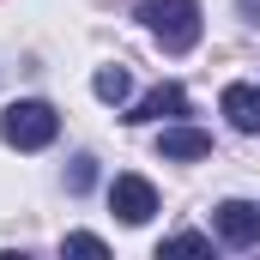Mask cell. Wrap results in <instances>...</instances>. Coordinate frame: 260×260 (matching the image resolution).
I'll return each instance as SVG.
<instances>
[{
	"instance_id": "obj_1",
	"label": "cell",
	"mask_w": 260,
	"mask_h": 260,
	"mask_svg": "<svg viewBox=\"0 0 260 260\" xmlns=\"http://www.w3.org/2000/svg\"><path fill=\"white\" fill-rule=\"evenodd\" d=\"M139 24L170 55H188L200 43V0H139Z\"/></svg>"
},
{
	"instance_id": "obj_2",
	"label": "cell",
	"mask_w": 260,
	"mask_h": 260,
	"mask_svg": "<svg viewBox=\"0 0 260 260\" xmlns=\"http://www.w3.org/2000/svg\"><path fill=\"white\" fill-rule=\"evenodd\" d=\"M55 133H61V115H55L49 103H12V109L0 115V139L18 145V151H43Z\"/></svg>"
},
{
	"instance_id": "obj_3",
	"label": "cell",
	"mask_w": 260,
	"mask_h": 260,
	"mask_svg": "<svg viewBox=\"0 0 260 260\" xmlns=\"http://www.w3.org/2000/svg\"><path fill=\"white\" fill-rule=\"evenodd\" d=\"M109 212H115L121 224H145V218L157 212V188H151L145 176H115V182H109Z\"/></svg>"
},
{
	"instance_id": "obj_4",
	"label": "cell",
	"mask_w": 260,
	"mask_h": 260,
	"mask_svg": "<svg viewBox=\"0 0 260 260\" xmlns=\"http://www.w3.org/2000/svg\"><path fill=\"white\" fill-rule=\"evenodd\" d=\"M212 224H218V236H224L230 248H254L260 242V206L254 200H224V206L212 212Z\"/></svg>"
},
{
	"instance_id": "obj_5",
	"label": "cell",
	"mask_w": 260,
	"mask_h": 260,
	"mask_svg": "<svg viewBox=\"0 0 260 260\" xmlns=\"http://www.w3.org/2000/svg\"><path fill=\"white\" fill-rule=\"evenodd\" d=\"M176 115H188V91L182 85H157V91H145L133 103L127 121H176Z\"/></svg>"
},
{
	"instance_id": "obj_6",
	"label": "cell",
	"mask_w": 260,
	"mask_h": 260,
	"mask_svg": "<svg viewBox=\"0 0 260 260\" xmlns=\"http://www.w3.org/2000/svg\"><path fill=\"white\" fill-rule=\"evenodd\" d=\"M157 151H164L170 164H194V157H212V133H200V127H164Z\"/></svg>"
},
{
	"instance_id": "obj_7",
	"label": "cell",
	"mask_w": 260,
	"mask_h": 260,
	"mask_svg": "<svg viewBox=\"0 0 260 260\" xmlns=\"http://www.w3.org/2000/svg\"><path fill=\"white\" fill-rule=\"evenodd\" d=\"M224 115L236 133H260V85H224Z\"/></svg>"
},
{
	"instance_id": "obj_8",
	"label": "cell",
	"mask_w": 260,
	"mask_h": 260,
	"mask_svg": "<svg viewBox=\"0 0 260 260\" xmlns=\"http://www.w3.org/2000/svg\"><path fill=\"white\" fill-rule=\"evenodd\" d=\"M91 91H97L103 103H127V97H133V79H127V67H103V73L91 79Z\"/></svg>"
},
{
	"instance_id": "obj_9",
	"label": "cell",
	"mask_w": 260,
	"mask_h": 260,
	"mask_svg": "<svg viewBox=\"0 0 260 260\" xmlns=\"http://www.w3.org/2000/svg\"><path fill=\"white\" fill-rule=\"evenodd\" d=\"M91 182H97V157H73V176H67V188H73V194H85Z\"/></svg>"
},
{
	"instance_id": "obj_10",
	"label": "cell",
	"mask_w": 260,
	"mask_h": 260,
	"mask_svg": "<svg viewBox=\"0 0 260 260\" xmlns=\"http://www.w3.org/2000/svg\"><path fill=\"white\" fill-rule=\"evenodd\" d=\"M61 248H67V254H91V260H103V254H109V248H103L97 236H85V230H73V236H67Z\"/></svg>"
},
{
	"instance_id": "obj_11",
	"label": "cell",
	"mask_w": 260,
	"mask_h": 260,
	"mask_svg": "<svg viewBox=\"0 0 260 260\" xmlns=\"http://www.w3.org/2000/svg\"><path fill=\"white\" fill-rule=\"evenodd\" d=\"M164 248H176V254H206L212 242H206V236H194V230H176V236H170Z\"/></svg>"
}]
</instances>
